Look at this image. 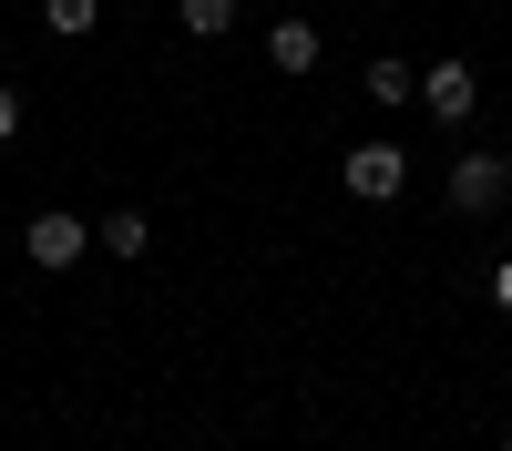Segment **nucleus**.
<instances>
[{
  "label": "nucleus",
  "instance_id": "obj_12",
  "mask_svg": "<svg viewBox=\"0 0 512 451\" xmlns=\"http://www.w3.org/2000/svg\"><path fill=\"white\" fill-rule=\"evenodd\" d=\"M492 451H512V441H492Z\"/></svg>",
  "mask_w": 512,
  "mask_h": 451
},
{
  "label": "nucleus",
  "instance_id": "obj_11",
  "mask_svg": "<svg viewBox=\"0 0 512 451\" xmlns=\"http://www.w3.org/2000/svg\"><path fill=\"white\" fill-rule=\"evenodd\" d=\"M492 308H502V318H512V257H502V267H492Z\"/></svg>",
  "mask_w": 512,
  "mask_h": 451
},
{
  "label": "nucleus",
  "instance_id": "obj_5",
  "mask_svg": "<svg viewBox=\"0 0 512 451\" xmlns=\"http://www.w3.org/2000/svg\"><path fill=\"white\" fill-rule=\"evenodd\" d=\"M318 52H328L318 21H277V31H267V62H277V72H318Z\"/></svg>",
  "mask_w": 512,
  "mask_h": 451
},
{
  "label": "nucleus",
  "instance_id": "obj_10",
  "mask_svg": "<svg viewBox=\"0 0 512 451\" xmlns=\"http://www.w3.org/2000/svg\"><path fill=\"white\" fill-rule=\"evenodd\" d=\"M21 134V93H11V82H0V144H11Z\"/></svg>",
  "mask_w": 512,
  "mask_h": 451
},
{
  "label": "nucleus",
  "instance_id": "obj_2",
  "mask_svg": "<svg viewBox=\"0 0 512 451\" xmlns=\"http://www.w3.org/2000/svg\"><path fill=\"white\" fill-rule=\"evenodd\" d=\"M338 185H349L359 205H390V195H410V154L400 144H359L349 164H338Z\"/></svg>",
  "mask_w": 512,
  "mask_h": 451
},
{
  "label": "nucleus",
  "instance_id": "obj_1",
  "mask_svg": "<svg viewBox=\"0 0 512 451\" xmlns=\"http://www.w3.org/2000/svg\"><path fill=\"white\" fill-rule=\"evenodd\" d=\"M441 195H451V216H502V205H512V164L502 154H461Z\"/></svg>",
  "mask_w": 512,
  "mask_h": 451
},
{
  "label": "nucleus",
  "instance_id": "obj_6",
  "mask_svg": "<svg viewBox=\"0 0 512 451\" xmlns=\"http://www.w3.org/2000/svg\"><path fill=\"white\" fill-rule=\"evenodd\" d=\"M41 31H52V41H82V31H103V0H41Z\"/></svg>",
  "mask_w": 512,
  "mask_h": 451
},
{
  "label": "nucleus",
  "instance_id": "obj_8",
  "mask_svg": "<svg viewBox=\"0 0 512 451\" xmlns=\"http://www.w3.org/2000/svg\"><path fill=\"white\" fill-rule=\"evenodd\" d=\"M175 21H185L195 41H226V31H236V0H175Z\"/></svg>",
  "mask_w": 512,
  "mask_h": 451
},
{
  "label": "nucleus",
  "instance_id": "obj_9",
  "mask_svg": "<svg viewBox=\"0 0 512 451\" xmlns=\"http://www.w3.org/2000/svg\"><path fill=\"white\" fill-rule=\"evenodd\" d=\"M369 103H410V62L379 52V62H369Z\"/></svg>",
  "mask_w": 512,
  "mask_h": 451
},
{
  "label": "nucleus",
  "instance_id": "obj_7",
  "mask_svg": "<svg viewBox=\"0 0 512 451\" xmlns=\"http://www.w3.org/2000/svg\"><path fill=\"white\" fill-rule=\"evenodd\" d=\"M93 246H103V257H144V246H154V226L134 216V205H123V216H103V226H93Z\"/></svg>",
  "mask_w": 512,
  "mask_h": 451
},
{
  "label": "nucleus",
  "instance_id": "obj_4",
  "mask_svg": "<svg viewBox=\"0 0 512 451\" xmlns=\"http://www.w3.org/2000/svg\"><path fill=\"white\" fill-rule=\"evenodd\" d=\"M21 246H31V267H82V246H93V236H82V216H72V205H41Z\"/></svg>",
  "mask_w": 512,
  "mask_h": 451
},
{
  "label": "nucleus",
  "instance_id": "obj_3",
  "mask_svg": "<svg viewBox=\"0 0 512 451\" xmlns=\"http://www.w3.org/2000/svg\"><path fill=\"white\" fill-rule=\"evenodd\" d=\"M420 113H431V123H472V113H482L472 62H431V72H420Z\"/></svg>",
  "mask_w": 512,
  "mask_h": 451
}]
</instances>
